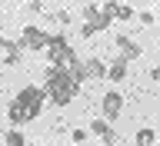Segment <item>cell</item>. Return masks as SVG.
<instances>
[{
  "mask_svg": "<svg viewBox=\"0 0 160 146\" xmlns=\"http://www.w3.org/2000/svg\"><path fill=\"white\" fill-rule=\"evenodd\" d=\"M43 90H47V103H53V106H70L73 97H77V90H80V80L73 77V73H67V70H60V67L50 63Z\"/></svg>",
  "mask_w": 160,
  "mask_h": 146,
  "instance_id": "cell-1",
  "label": "cell"
},
{
  "mask_svg": "<svg viewBox=\"0 0 160 146\" xmlns=\"http://www.w3.org/2000/svg\"><path fill=\"white\" fill-rule=\"evenodd\" d=\"M13 100H17L20 110L27 113V120H37L40 113H43V106H47V90L43 87H23Z\"/></svg>",
  "mask_w": 160,
  "mask_h": 146,
  "instance_id": "cell-2",
  "label": "cell"
},
{
  "mask_svg": "<svg viewBox=\"0 0 160 146\" xmlns=\"http://www.w3.org/2000/svg\"><path fill=\"white\" fill-rule=\"evenodd\" d=\"M50 43V33L40 27H23V33H20V47L27 50V53H43Z\"/></svg>",
  "mask_w": 160,
  "mask_h": 146,
  "instance_id": "cell-3",
  "label": "cell"
},
{
  "mask_svg": "<svg viewBox=\"0 0 160 146\" xmlns=\"http://www.w3.org/2000/svg\"><path fill=\"white\" fill-rule=\"evenodd\" d=\"M100 110H103V116L113 123V120L120 116V110H123V93H120V90H107L103 100H100Z\"/></svg>",
  "mask_w": 160,
  "mask_h": 146,
  "instance_id": "cell-4",
  "label": "cell"
},
{
  "mask_svg": "<svg viewBox=\"0 0 160 146\" xmlns=\"http://www.w3.org/2000/svg\"><path fill=\"white\" fill-rule=\"evenodd\" d=\"M0 50H3V63H7V67H17L20 60H23L20 40H3V37H0Z\"/></svg>",
  "mask_w": 160,
  "mask_h": 146,
  "instance_id": "cell-5",
  "label": "cell"
},
{
  "mask_svg": "<svg viewBox=\"0 0 160 146\" xmlns=\"http://www.w3.org/2000/svg\"><path fill=\"white\" fill-rule=\"evenodd\" d=\"M110 23H113L110 17H103V13H97V17H90V20H83V23H80V37H83V40H90L93 33H100V30H107Z\"/></svg>",
  "mask_w": 160,
  "mask_h": 146,
  "instance_id": "cell-6",
  "label": "cell"
},
{
  "mask_svg": "<svg viewBox=\"0 0 160 146\" xmlns=\"http://www.w3.org/2000/svg\"><path fill=\"white\" fill-rule=\"evenodd\" d=\"M127 73H130V60L117 57L113 63H107V80H110V83H123V80H127Z\"/></svg>",
  "mask_w": 160,
  "mask_h": 146,
  "instance_id": "cell-7",
  "label": "cell"
},
{
  "mask_svg": "<svg viewBox=\"0 0 160 146\" xmlns=\"http://www.w3.org/2000/svg\"><path fill=\"white\" fill-rule=\"evenodd\" d=\"M113 43H117V57H123V60H137L140 57V43H133V40L123 37V33H120Z\"/></svg>",
  "mask_w": 160,
  "mask_h": 146,
  "instance_id": "cell-8",
  "label": "cell"
},
{
  "mask_svg": "<svg viewBox=\"0 0 160 146\" xmlns=\"http://www.w3.org/2000/svg\"><path fill=\"white\" fill-rule=\"evenodd\" d=\"M83 70H87V80H107V63H103L100 57L83 60Z\"/></svg>",
  "mask_w": 160,
  "mask_h": 146,
  "instance_id": "cell-9",
  "label": "cell"
},
{
  "mask_svg": "<svg viewBox=\"0 0 160 146\" xmlns=\"http://www.w3.org/2000/svg\"><path fill=\"white\" fill-rule=\"evenodd\" d=\"M7 116H10V123H13V126H27L30 120H27V113H23V110H20V103L17 100H13V103H10V110H7Z\"/></svg>",
  "mask_w": 160,
  "mask_h": 146,
  "instance_id": "cell-10",
  "label": "cell"
},
{
  "mask_svg": "<svg viewBox=\"0 0 160 146\" xmlns=\"http://www.w3.org/2000/svg\"><path fill=\"white\" fill-rule=\"evenodd\" d=\"M133 143L137 146H153L157 143V133H153V130H137V133H133Z\"/></svg>",
  "mask_w": 160,
  "mask_h": 146,
  "instance_id": "cell-11",
  "label": "cell"
},
{
  "mask_svg": "<svg viewBox=\"0 0 160 146\" xmlns=\"http://www.w3.org/2000/svg\"><path fill=\"white\" fill-rule=\"evenodd\" d=\"M0 139H3L7 146H23V143H27V136H23L20 130H7V133H3Z\"/></svg>",
  "mask_w": 160,
  "mask_h": 146,
  "instance_id": "cell-12",
  "label": "cell"
},
{
  "mask_svg": "<svg viewBox=\"0 0 160 146\" xmlns=\"http://www.w3.org/2000/svg\"><path fill=\"white\" fill-rule=\"evenodd\" d=\"M117 0H103V3H100V13H103V17H110V20H117Z\"/></svg>",
  "mask_w": 160,
  "mask_h": 146,
  "instance_id": "cell-13",
  "label": "cell"
},
{
  "mask_svg": "<svg viewBox=\"0 0 160 146\" xmlns=\"http://www.w3.org/2000/svg\"><path fill=\"white\" fill-rule=\"evenodd\" d=\"M133 17H137V13H133L130 3H120V7H117V20H133Z\"/></svg>",
  "mask_w": 160,
  "mask_h": 146,
  "instance_id": "cell-14",
  "label": "cell"
},
{
  "mask_svg": "<svg viewBox=\"0 0 160 146\" xmlns=\"http://www.w3.org/2000/svg\"><path fill=\"white\" fill-rule=\"evenodd\" d=\"M137 20L143 23V27H150V23L157 20V13H150V10H140V13H137Z\"/></svg>",
  "mask_w": 160,
  "mask_h": 146,
  "instance_id": "cell-15",
  "label": "cell"
},
{
  "mask_svg": "<svg viewBox=\"0 0 160 146\" xmlns=\"http://www.w3.org/2000/svg\"><path fill=\"white\" fill-rule=\"evenodd\" d=\"M97 13H100V3H87L80 17H83V20H90V17H97Z\"/></svg>",
  "mask_w": 160,
  "mask_h": 146,
  "instance_id": "cell-16",
  "label": "cell"
},
{
  "mask_svg": "<svg viewBox=\"0 0 160 146\" xmlns=\"http://www.w3.org/2000/svg\"><path fill=\"white\" fill-rule=\"evenodd\" d=\"M87 136H90L87 130H73V133H70V139H73V143H87Z\"/></svg>",
  "mask_w": 160,
  "mask_h": 146,
  "instance_id": "cell-17",
  "label": "cell"
},
{
  "mask_svg": "<svg viewBox=\"0 0 160 146\" xmlns=\"http://www.w3.org/2000/svg\"><path fill=\"white\" fill-rule=\"evenodd\" d=\"M27 10H30V13H40V10H43V0H30Z\"/></svg>",
  "mask_w": 160,
  "mask_h": 146,
  "instance_id": "cell-18",
  "label": "cell"
},
{
  "mask_svg": "<svg viewBox=\"0 0 160 146\" xmlns=\"http://www.w3.org/2000/svg\"><path fill=\"white\" fill-rule=\"evenodd\" d=\"M57 23H60V27H67V23H70V13H67V10H60V13H57Z\"/></svg>",
  "mask_w": 160,
  "mask_h": 146,
  "instance_id": "cell-19",
  "label": "cell"
},
{
  "mask_svg": "<svg viewBox=\"0 0 160 146\" xmlns=\"http://www.w3.org/2000/svg\"><path fill=\"white\" fill-rule=\"evenodd\" d=\"M150 80H157V83H160V63H157L153 70H150Z\"/></svg>",
  "mask_w": 160,
  "mask_h": 146,
  "instance_id": "cell-20",
  "label": "cell"
}]
</instances>
